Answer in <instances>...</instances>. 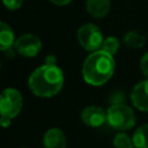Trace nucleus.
Returning a JSON list of instances; mask_svg holds the SVG:
<instances>
[{
    "instance_id": "f257e3e1",
    "label": "nucleus",
    "mask_w": 148,
    "mask_h": 148,
    "mask_svg": "<svg viewBox=\"0 0 148 148\" xmlns=\"http://www.w3.org/2000/svg\"><path fill=\"white\" fill-rule=\"evenodd\" d=\"M28 86L37 97H52L57 95L64 86V73L57 65L44 64L30 74Z\"/></svg>"
},
{
    "instance_id": "f03ea898",
    "label": "nucleus",
    "mask_w": 148,
    "mask_h": 148,
    "mask_svg": "<svg viewBox=\"0 0 148 148\" xmlns=\"http://www.w3.org/2000/svg\"><path fill=\"white\" fill-rule=\"evenodd\" d=\"M114 72L113 56L97 50L91 52L82 65L83 80L91 86H103L106 83Z\"/></svg>"
},
{
    "instance_id": "7ed1b4c3",
    "label": "nucleus",
    "mask_w": 148,
    "mask_h": 148,
    "mask_svg": "<svg viewBox=\"0 0 148 148\" xmlns=\"http://www.w3.org/2000/svg\"><path fill=\"white\" fill-rule=\"evenodd\" d=\"M106 123L114 130L127 131L135 125L136 118L130 106L124 104H114L111 105L106 111Z\"/></svg>"
},
{
    "instance_id": "20e7f679",
    "label": "nucleus",
    "mask_w": 148,
    "mask_h": 148,
    "mask_svg": "<svg viewBox=\"0 0 148 148\" xmlns=\"http://www.w3.org/2000/svg\"><path fill=\"white\" fill-rule=\"evenodd\" d=\"M23 106L21 92L15 88H6L0 92V116L15 118Z\"/></svg>"
},
{
    "instance_id": "39448f33",
    "label": "nucleus",
    "mask_w": 148,
    "mask_h": 148,
    "mask_svg": "<svg viewBox=\"0 0 148 148\" xmlns=\"http://www.w3.org/2000/svg\"><path fill=\"white\" fill-rule=\"evenodd\" d=\"M77 40L84 50L94 52L101 49L104 38L101 29L97 25L92 23H86L77 30Z\"/></svg>"
},
{
    "instance_id": "423d86ee",
    "label": "nucleus",
    "mask_w": 148,
    "mask_h": 148,
    "mask_svg": "<svg viewBox=\"0 0 148 148\" xmlns=\"http://www.w3.org/2000/svg\"><path fill=\"white\" fill-rule=\"evenodd\" d=\"M14 47L22 57L34 58L42 50V40L34 34H24L15 39Z\"/></svg>"
},
{
    "instance_id": "0eeeda50",
    "label": "nucleus",
    "mask_w": 148,
    "mask_h": 148,
    "mask_svg": "<svg viewBox=\"0 0 148 148\" xmlns=\"http://www.w3.org/2000/svg\"><path fill=\"white\" fill-rule=\"evenodd\" d=\"M81 120L89 127H99L106 121V112L96 105H89L81 112Z\"/></svg>"
},
{
    "instance_id": "6e6552de",
    "label": "nucleus",
    "mask_w": 148,
    "mask_h": 148,
    "mask_svg": "<svg viewBox=\"0 0 148 148\" xmlns=\"http://www.w3.org/2000/svg\"><path fill=\"white\" fill-rule=\"evenodd\" d=\"M131 101L136 109L148 112V79L134 86L131 92Z\"/></svg>"
},
{
    "instance_id": "1a4fd4ad",
    "label": "nucleus",
    "mask_w": 148,
    "mask_h": 148,
    "mask_svg": "<svg viewBox=\"0 0 148 148\" xmlns=\"http://www.w3.org/2000/svg\"><path fill=\"white\" fill-rule=\"evenodd\" d=\"M44 148H66L67 139L65 133L60 128H50L43 135Z\"/></svg>"
},
{
    "instance_id": "9d476101",
    "label": "nucleus",
    "mask_w": 148,
    "mask_h": 148,
    "mask_svg": "<svg viewBox=\"0 0 148 148\" xmlns=\"http://www.w3.org/2000/svg\"><path fill=\"white\" fill-rule=\"evenodd\" d=\"M87 12L95 18L105 17L111 8L110 0H87L86 2Z\"/></svg>"
},
{
    "instance_id": "9b49d317",
    "label": "nucleus",
    "mask_w": 148,
    "mask_h": 148,
    "mask_svg": "<svg viewBox=\"0 0 148 148\" xmlns=\"http://www.w3.org/2000/svg\"><path fill=\"white\" fill-rule=\"evenodd\" d=\"M15 44V35L12 27L0 21V51H10Z\"/></svg>"
},
{
    "instance_id": "f8f14e48",
    "label": "nucleus",
    "mask_w": 148,
    "mask_h": 148,
    "mask_svg": "<svg viewBox=\"0 0 148 148\" xmlns=\"http://www.w3.org/2000/svg\"><path fill=\"white\" fill-rule=\"evenodd\" d=\"M123 43L128 49H140L146 44V36L139 34L138 31H128L123 37Z\"/></svg>"
},
{
    "instance_id": "ddd939ff",
    "label": "nucleus",
    "mask_w": 148,
    "mask_h": 148,
    "mask_svg": "<svg viewBox=\"0 0 148 148\" xmlns=\"http://www.w3.org/2000/svg\"><path fill=\"white\" fill-rule=\"evenodd\" d=\"M135 148H148V124L138 127L132 136Z\"/></svg>"
},
{
    "instance_id": "4468645a",
    "label": "nucleus",
    "mask_w": 148,
    "mask_h": 148,
    "mask_svg": "<svg viewBox=\"0 0 148 148\" xmlns=\"http://www.w3.org/2000/svg\"><path fill=\"white\" fill-rule=\"evenodd\" d=\"M119 46H120V42L118 40V38L113 37V36H110V37H106L103 40L101 50H103L104 52H106L111 56H114L118 52Z\"/></svg>"
},
{
    "instance_id": "2eb2a0df",
    "label": "nucleus",
    "mask_w": 148,
    "mask_h": 148,
    "mask_svg": "<svg viewBox=\"0 0 148 148\" xmlns=\"http://www.w3.org/2000/svg\"><path fill=\"white\" fill-rule=\"evenodd\" d=\"M113 146L114 148H134L132 138L123 132L116 134V136L113 138Z\"/></svg>"
},
{
    "instance_id": "dca6fc26",
    "label": "nucleus",
    "mask_w": 148,
    "mask_h": 148,
    "mask_svg": "<svg viewBox=\"0 0 148 148\" xmlns=\"http://www.w3.org/2000/svg\"><path fill=\"white\" fill-rule=\"evenodd\" d=\"M1 1H2L3 6L9 10H16L23 3V0H1Z\"/></svg>"
},
{
    "instance_id": "f3484780",
    "label": "nucleus",
    "mask_w": 148,
    "mask_h": 148,
    "mask_svg": "<svg viewBox=\"0 0 148 148\" xmlns=\"http://www.w3.org/2000/svg\"><path fill=\"white\" fill-rule=\"evenodd\" d=\"M140 69L142 74L148 79V52L145 53L140 59Z\"/></svg>"
},
{
    "instance_id": "a211bd4d",
    "label": "nucleus",
    "mask_w": 148,
    "mask_h": 148,
    "mask_svg": "<svg viewBox=\"0 0 148 148\" xmlns=\"http://www.w3.org/2000/svg\"><path fill=\"white\" fill-rule=\"evenodd\" d=\"M12 124V118L7 117V116H0V126L6 128V127H9Z\"/></svg>"
},
{
    "instance_id": "6ab92c4d",
    "label": "nucleus",
    "mask_w": 148,
    "mask_h": 148,
    "mask_svg": "<svg viewBox=\"0 0 148 148\" xmlns=\"http://www.w3.org/2000/svg\"><path fill=\"white\" fill-rule=\"evenodd\" d=\"M46 65H57V58L53 54H49L45 57V62Z\"/></svg>"
},
{
    "instance_id": "aec40b11",
    "label": "nucleus",
    "mask_w": 148,
    "mask_h": 148,
    "mask_svg": "<svg viewBox=\"0 0 148 148\" xmlns=\"http://www.w3.org/2000/svg\"><path fill=\"white\" fill-rule=\"evenodd\" d=\"M53 5H56V6H66V5H68L72 0H50Z\"/></svg>"
},
{
    "instance_id": "412c9836",
    "label": "nucleus",
    "mask_w": 148,
    "mask_h": 148,
    "mask_svg": "<svg viewBox=\"0 0 148 148\" xmlns=\"http://www.w3.org/2000/svg\"><path fill=\"white\" fill-rule=\"evenodd\" d=\"M21 148H28V147H21Z\"/></svg>"
},
{
    "instance_id": "4be33fe9",
    "label": "nucleus",
    "mask_w": 148,
    "mask_h": 148,
    "mask_svg": "<svg viewBox=\"0 0 148 148\" xmlns=\"http://www.w3.org/2000/svg\"><path fill=\"white\" fill-rule=\"evenodd\" d=\"M0 68H1V61H0Z\"/></svg>"
},
{
    "instance_id": "5701e85b",
    "label": "nucleus",
    "mask_w": 148,
    "mask_h": 148,
    "mask_svg": "<svg viewBox=\"0 0 148 148\" xmlns=\"http://www.w3.org/2000/svg\"><path fill=\"white\" fill-rule=\"evenodd\" d=\"M134 148H135V147H134Z\"/></svg>"
}]
</instances>
